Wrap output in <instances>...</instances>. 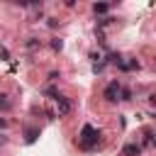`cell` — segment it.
Instances as JSON below:
<instances>
[{
	"label": "cell",
	"instance_id": "6da1fadb",
	"mask_svg": "<svg viewBox=\"0 0 156 156\" xmlns=\"http://www.w3.org/2000/svg\"><path fill=\"white\" fill-rule=\"evenodd\" d=\"M100 144V129H95L93 124H83L80 134H78V146L83 151H93Z\"/></svg>",
	"mask_w": 156,
	"mask_h": 156
},
{
	"label": "cell",
	"instance_id": "7a4b0ae2",
	"mask_svg": "<svg viewBox=\"0 0 156 156\" xmlns=\"http://www.w3.org/2000/svg\"><path fill=\"white\" fill-rule=\"evenodd\" d=\"M119 90H122V83H119V80H112V83L105 88L102 98H105L107 102H117V100H119Z\"/></svg>",
	"mask_w": 156,
	"mask_h": 156
},
{
	"label": "cell",
	"instance_id": "3957f363",
	"mask_svg": "<svg viewBox=\"0 0 156 156\" xmlns=\"http://www.w3.org/2000/svg\"><path fill=\"white\" fill-rule=\"evenodd\" d=\"M56 105H58V117L68 115V112H71V107H73V105H71V100H68V98H63V95H58V98H56Z\"/></svg>",
	"mask_w": 156,
	"mask_h": 156
},
{
	"label": "cell",
	"instance_id": "277c9868",
	"mask_svg": "<svg viewBox=\"0 0 156 156\" xmlns=\"http://www.w3.org/2000/svg\"><path fill=\"white\" fill-rule=\"evenodd\" d=\"M139 154H141V146L139 144H127L122 149V156H139Z\"/></svg>",
	"mask_w": 156,
	"mask_h": 156
},
{
	"label": "cell",
	"instance_id": "5b68a950",
	"mask_svg": "<svg viewBox=\"0 0 156 156\" xmlns=\"http://www.w3.org/2000/svg\"><path fill=\"white\" fill-rule=\"evenodd\" d=\"M37 136H39V129H37V127H29V129L24 132V141H27V144L37 141Z\"/></svg>",
	"mask_w": 156,
	"mask_h": 156
},
{
	"label": "cell",
	"instance_id": "8992f818",
	"mask_svg": "<svg viewBox=\"0 0 156 156\" xmlns=\"http://www.w3.org/2000/svg\"><path fill=\"white\" fill-rule=\"evenodd\" d=\"M107 10H110L107 2H95V5H93V12H95V15H105Z\"/></svg>",
	"mask_w": 156,
	"mask_h": 156
},
{
	"label": "cell",
	"instance_id": "52a82bcc",
	"mask_svg": "<svg viewBox=\"0 0 156 156\" xmlns=\"http://www.w3.org/2000/svg\"><path fill=\"white\" fill-rule=\"evenodd\" d=\"M119 100H122V102H129V100H132V90H129V88H122V90H119Z\"/></svg>",
	"mask_w": 156,
	"mask_h": 156
},
{
	"label": "cell",
	"instance_id": "ba28073f",
	"mask_svg": "<svg viewBox=\"0 0 156 156\" xmlns=\"http://www.w3.org/2000/svg\"><path fill=\"white\" fill-rule=\"evenodd\" d=\"M0 110H10V100H7V95H2V93H0Z\"/></svg>",
	"mask_w": 156,
	"mask_h": 156
},
{
	"label": "cell",
	"instance_id": "9c48e42d",
	"mask_svg": "<svg viewBox=\"0 0 156 156\" xmlns=\"http://www.w3.org/2000/svg\"><path fill=\"white\" fill-rule=\"evenodd\" d=\"M51 46H54L56 51H61V46H63V41H61V39H54V41H51Z\"/></svg>",
	"mask_w": 156,
	"mask_h": 156
}]
</instances>
